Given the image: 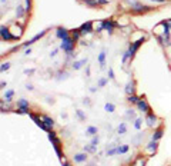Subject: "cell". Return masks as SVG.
Here are the masks:
<instances>
[{"instance_id":"14","label":"cell","mask_w":171,"mask_h":166,"mask_svg":"<svg viewBox=\"0 0 171 166\" xmlns=\"http://www.w3.org/2000/svg\"><path fill=\"white\" fill-rule=\"evenodd\" d=\"M157 149H158V140H153V139L146 146V150L148 152V156H153L154 153L157 152Z\"/></svg>"},{"instance_id":"31","label":"cell","mask_w":171,"mask_h":166,"mask_svg":"<svg viewBox=\"0 0 171 166\" xmlns=\"http://www.w3.org/2000/svg\"><path fill=\"white\" fill-rule=\"evenodd\" d=\"M17 107H30V103H29L27 99H25V97H20V99L17 100Z\"/></svg>"},{"instance_id":"2","label":"cell","mask_w":171,"mask_h":166,"mask_svg":"<svg viewBox=\"0 0 171 166\" xmlns=\"http://www.w3.org/2000/svg\"><path fill=\"white\" fill-rule=\"evenodd\" d=\"M76 43L77 40L74 39L73 36H71V33H70L69 37H66L64 40H61V45H60V49L63 50L66 55H71L74 52V47H76Z\"/></svg>"},{"instance_id":"51","label":"cell","mask_w":171,"mask_h":166,"mask_svg":"<svg viewBox=\"0 0 171 166\" xmlns=\"http://www.w3.org/2000/svg\"><path fill=\"white\" fill-rule=\"evenodd\" d=\"M25 55H26V56H29V55H32V49H30V47H29V49H26Z\"/></svg>"},{"instance_id":"41","label":"cell","mask_w":171,"mask_h":166,"mask_svg":"<svg viewBox=\"0 0 171 166\" xmlns=\"http://www.w3.org/2000/svg\"><path fill=\"white\" fill-rule=\"evenodd\" d=\"M90 143H91V145H94V146H98V143H100V138H98V135H94V136H91Z\"/></svg>"},{"instance_id":"28","label":"cell","mask_w":171,"mask_h":166,"mask_svg":"<svg viewBox=\"0 0 171 166\" xmlns=\"http://www.w3.org/2000/svg\"><path fill=\"white\" fill-rule=\"evenodd\" d=\"M97 133H98L97 126L90 125V126H87V129H86V135H88V136H94V135H97Z\"/></svg>"},{"instance_id":"52","label":"cell","mask_w":171,"mask_h":166,"mask_svg":"<svg viewBox=\"0 0 171 166\" xmlns=\"http://www.w3.org/2000/svg\"><path fill=\"white\" fill-rule=\"evenodd\" d=\"M83 102H84V103H86V105H91L90 99H84V100H83Z\"/></svg>"},{"instance_id":"43","label":"cell","mask_w":171,"mask_h":166,"mask_svg":"<svg viewBox=\"0 0 171 166\" xmlns=\"http://www.w3.org/2000/svg\"><path fill=\"white\" fill-rule=\"evenodd\" d=\"M36 70H37L36 67H33V69H25V70H23V73H25L26 76H32V73H34Z\"/></svg>"},{"instance_id":"49","label":"cell","mask_w":171,"mask_h":166,"mask_svg":"<svg viewBox=\"0 0 171 166\" xmlns=\"http://www.w3.org/2000/svg\"><path fill=\"white\" fill-rule=\"evenodd\" d=\"M124 2H126V3L128 4V6H131V4H134L136 2H138V0H124Z\"/></svg>"},{"instance_id":"22","label":"cell","mask_w":171,"mask_h":166,"mask_svg":"<svg viewBox=\"0 0 171 166\" xmlns=\"http://www.w3.org/2000/svg\"><path fill=\"white\" fill-rule=\"evenodd\" d=\"M117 146H119V145H115V143L108 145V146H107V150H106V155H107V156H114V155H117Z\"/></svg>"},{"instance_id":"9","label":"cell","mask_w":171,"mask_h":166,"mask_svg":"<svg viewBox=\"0 0 171 166\" xmlns=\"http://www.w3.org/2000/svg\"><path fill=\"white\" fill-rule=\"evenodd\" d=\"M146 123H147V126L148 127H151V129H153V127H155V125H157V122H158V117L155 116V115H154L153 112H148V113H146Z\"/></svg>"},{"instance_id":"4","label":"cell","mask_w":171,"mask_h":166,"mask_svg":"<svg viewBox=\"0 0 171 166\" xmlns=\"http://www.w3.org/2000/svg\"><path fill=\"white\" fill-rule=\"evenodd\" d=\"M9 29H10V33H11V36L14 37V40H19L21 36H23V33H25L23 25H20V23H13Z\"/></svg>"},{"instance_id":"46","label":"cell","mask_w":171,"mask_h":166,"mask_svg":"<svg viewBox=\"0 0 171 166\" xmlns=\"http://www.w3.org/2000/svg\"><path fill=\"white\" fill-rule=\"evenodd\" d=\"M26 89H27V90H30V92H32V90H34V86H33L32 83H26Z\"/></svg>"},{"instance_id":"50","label":"cell","mask_w":171,"mask_h":166,"mask_svg":"<svg viewBox=\"0 0 171 166\" xmlns=\"http://www.w3.org/2000/svg\"><path fill=\"white\" fill-rule=\"evenodd\" d=\"M97 89H98V88H96V86H91V88L88 89V90H90L91 93H96V92H97Z\"/></svg>"},{"instance_id":"18","label":"cell","mask_w":171,"mask_h":166,"mask_svg":"<svg viewBox=\"0 0 171 166\" xmlns=\"http://www.w3.org/2000/svg\"><path fill=\"white\" fill-rule=\"evenodd\" d=\"M104 30V20L93 21V32L94 33H101Z\"/></svg>"},{"instance_id":"39","label":"cell","mask_w":171,"mask_h":166,"mask_svg":"<svg viewBox=\"0 0 171 166\" xmlns=\"http://www.w3.org/2000/svg\"><path fill=\"white\" fill-rule=\"evenodd\" d=\"M32 7H33V0H25V9L27 13L32 12Z\"/></svg>"},{"instance_id":"54","label":"cell","mask_w":171,"mask_h":166,"mask_svg":"<svg viewBox=\"0 0 171 166\" xmlns=\"http://www.w3.org/2000/svg\"><path fill=\"white\" fill-rule=\"evenodd\" d=\"M0 2H2V3H6V2H7V0H0Z\"/></svg>"},{"instance_id":"16","label":"cell","mask_w":171,"mask_h":166,"mask_svg":"<svg viewBox=\"0 0 171 166\" xmlns=\"http://www.w3.org/2000/svg\"><path fill=\"white\" fill-rule=\"evenodd\" d=\"M163 135H164V127L163 126H158V127H154V132L151 135V139L153 140H160L163 138Z\"/></svg>"},{"instance_id":"8","label":"cell","mask_w":171,"mask_h":166,"mask_svg":"<svg viewBox=\"0 0 171 166\" xmlns=\"http://www.w3.org/2000/svg\"><path fill=\"white\" fill-rule=\"evenodd\" d=\"M79 30H80L81 36H87V35L94 33L93 32V21H86V23H83V25L79 27Z\"/></svg>"},{"instance_id":"30","label":"cell","mask_w":171,"mask_h":166,"mask_svg":"<svg viewBox=\"0 0 171 166\" xmlns=\"http://www.w3.org/2000/svg\"><path fill=\"white\" fill-rule=\"evenodd\" d=\"M66 79H69V73H67V72H64V70H60L59 73L56 74V80H59V82L66 80Z\"/></svg>"},{"instance_id":"36","label":"cell","mask_w":171,"mask_h":166,"mask_svg":"<svg viewBox=\"0 0 171 166\" xmlns=\"http://www.w3.org/2000/svg\"><path fill=\"white\" fill-rule=\"evenodd\" d=\"M141 125H143V119L141 117H136L134 119V129L136 130H141Z\"/></svg>"},{"instance_id":"20","label":"cell","mask_w":171,"mask_h":166,"mask_svg":"<svg viewBox=\"0 0 171 166\" xmlns=\"http://www.w3.org/2000/svg\"><path fill=\"white\" fill-rule=\"evenodd\" d=\"M106 50L103 49L100 53H98V56H97V62H98V64H100V67L101 69H104V66H106Z\"/></svg>"},{"instance_id":"47","label":"cell","mask_w":171,"mask_h":166,"mask_svg":"<svg viewBox=\"0 0 171 166\" xmlns=\"http://www.w3.org/2000/svg\"><path fill=\"white\" fill-rule=\"evenodd\" d=\"M98 4L100 6H106V4H108V0H98Z\"/></svg>"},{"instance_id":"55","label":"cell","mask_w":171,"mask_h":166,"mask_svg":"<svg viewBox=\"0 0 171 166\" xmlns=\"http://www.w3.org/2000/svg\"><path fill=\"white\" fill-rule=\"evenodd\" d=\"M0 14H2V7H0Z\"/></svg>"},{"instance_id":"25","label":"cell","mask_w":171,"mask_h":166,"mask_svg":"<svg viewBox=\"0 0 171 166\" xmlns=\"http://www.w3.org/2000/svg\"><path fill=\"white\" fill-rule=\"evenodd\" d=\"M84 152H87L88 155H94L97 152V146L91 145V143H87V145H84Z\"/></svg>"},{"instance_id":"56","label":"cell","mask_w":171,"mask_h":166,"mask_svg":"<svg viewBox=\"0 0 171 166\" xmlns=\"http://www.w3.org/2000/svg\"><path fill=\"white\" fill-rule=\"evenodd\" d=\"M170 46H171V42H170Z\"/></svg>"},{"instance_id":"53","label":"cell","mask_w":171,"mask_h":166,"mask_svg":"<svg viewBox=\"0 0 171 166\" xmlns=\"http://www.w3.org/2000/svg\"><path fill=\"white\" fill-rule=\"evenodd\" d=\"M167 25L170 26V29H171V19H167Z\"/></svg>"},{"instance_id":"34","label":"cell","mask_w":171,"mask_h":166,"mask_svg":"<svg viewBox=\"0 0 171 166\" xmlns=\"http://www.w3.org/2000/svg\"><path fill=\"white\" fill-rule=\"evenodd\" d=\"M76 116L79 117V120H81V122L87 120V116H86V113H84L81 109H76Z\"/></svg>"},{"instance_id":"57","label":"cell","mask_w":171,"mask_h":166,"mask_svg":"<svg viewBox=\"0 0 171 166\" xmlns=\"http://www.w3.org/2000/svg\"><path fill=\"white\" fill-rule=\"evenodd\" d=\"M79 2H81V0H79Z\"/></svg>"},{"instance_id":"40","label":"cell","mask_w":171,"mask_h":166,"mask_svg":"<svg viewBox=\"0 0 171 166\" xmlns=\"http://www.w3.org/2000/svg\"><path fill=\"white\" fill-rule=\"evenodd\" d=\"M134 165H136V166H146L147 165V159H144V158H138V159L134 162Z\"/></svg>"},{"instance_id":"11","label":"cell","mask_w":171,"mask_h":166,"mask_svg":"<svg viewBox=\"0 0 171 166\" xmlns=\"http://www.w3.org/2000/svg\"><path fill=\"white\" fill-rule=\"evenodd\" d=\"M47 32H49V29H44V30H42V32H40V33H37V35H34V36H33L32 39L29 40V42H25V43H23V45H21V46H23V47H30V46H32V45H33V43H36L38 39H42V37H43V36H44Z\"/></svg>"},{"instance_id":"42","label":"cell","mask_w":171,"mask_h":166,"mask_svg":"<svg viewBox=\"0 0 171 166\" xmlns=\"http://www.w3.org/2000/svg\"><path fill=\"white\" fill-rule=\"evenodd\" d=\"M107 74H108V79H110V80H115V74H114V70H113V67H108Z\"/></svg>"},{"instance_id":"21","label":"cell","mask_w":171,"mask_h":166,"mask_svg":"<svg viewBox=\"0 0 171 166\" xmlns=\"http://www.w3.org/2000/svg\"><path fill=\"white\" fill-rule=\"evenodd\" d=\"M115 133L120 135V136H123V135L127 133V123H126V122L119 123V126H117V129H115Z\"/></svg>"},{"instance_id":"35","label":"cell","mask_w":171,"mask_h":166,"mask_svg":"<svg viewBox=\"0 0 171 166\" xmlns=\"http://www.w3.org/2000/svg\"><path fill=\"white\" fill-rule=\"evenodd\" d=\"M11 67V63L10 62H3V63L0 64V73H3V72H7L9 69Z\"/></svg>"},{"instance_id":"6","label":"cell","mask_w":171,"mask_h":166,"mask_svg":"<svg viewBox=\"0 0 171 166\" xmlns=\"http://www.w3.org/2000/svg\"><path fill=\"white\" fill-rule=\"evenodd\" d=\"M0 39L4 42H14V37L11 36L10 29L7 26H0Z\"/></svg>"},{"instance_id":"48","label":"cell","mask_w":171,"mask_h":166,"mask_svg":"<svg viewBox=\"0 0 171 166\" xmlns=\"http://www.w3.org/2000/svg\"><path fill=\"white\" fill-rule=\"evenodd\" d=\"M6 86H7V82H4V80L0 82V90H2V89H4Z\"/></svg>"},{"instance_id":"24","label":"cell","mask_w":171,"mask_h":166,"mask_svg":"<svg viewBox=\"0 0 171 166\" xmlns=\"http://www.w3.org/2000/svg\"><path fill=\"white\" fill-rule=\"evenodd\" d=\"M80 3H83L84 6H87V7H91V9H96V7L100 6L98 0H81Z\"/></svg>"},{"instance_id":"1","label":"cell","mask_w":171,"mask_h":166,"mask_svg":"<svg viewBox=\"0 0 171 166\" xmlns=\"http://www.w3.org/2000/svg\"><path fill=\"white\" fill-rule=\"evenodd\" d=\"M153 10H155V6H147V4H143L141 2H136L134 4L130 6V13L137 14V16L150 13V12H153Z\"/></svg>"},{"instance_id":"19","label":"cell","mask_w":171,"mask_h":166,"mask_svg":"<svg viewBox=\"0 0 171 166\" xmlns=\"http://www.w3.org/2000/svg\"><path fill=\"white\" fill-rule=\"evenodd\" d=\"M26 14H27V12H26L25 6L17 4V6H16V17H17V19H23Z\"/></svg>"},{"instance_id":"15","label":"cell","mask_w":171,"mask_h":166,"mask_svg":"<svg viewBox=\"0 0 171 166\" xmlns=\"http://www.w3.org/2000/svg\"><path fill=\"white\" fill-rule=\"evenodd\" d=\"M124 93H126L127 96L134 95V93H136V82H134L133 79L126 83V86H124Z\"/></svg>"},{"instance_id":"45","label":"cell","mask_w":171,"mask_h":166,"mask_svg":"<svg viewBox=\"0 0 171 166\" xmlns=\"http://www.w3.org/2000/svg\"><path fill=\"white\" fill-rule=\"evenodd\" d=\"M90 74H91V72H90V64H86V76L87 78H90Z\"/></svg>"},{"instance_id":"27","label":"cell","mask_w":171,"mask_h":166,"mask_svg":"<svg viewBox=\"0 0 171 166\" xmlns=\"http://www.w3.org/2000/svg\"><path fill=\"white\" fill-rule=\"evenodd\" d=\"M128 150H130L128 145H119L117 146V155H126Z\"/></svg>"},{"instance_id":"44","label":"cell","mask_w":171,"mask_h":166,"mask_svg":"<svg viewBox=\"0 0 171 166\" xmlns=\"http://www.w3.org/2000/svg\"><path fill=\"white\" fill-rule=\"evenodd\" d=\"M59 52H60V49H53L52 52H50V57H56L57 55H59Z\"/></svg>"},{"instance_id":"5","label":"cell","mask_w":171,"mask_h":166,"mask_svg":"<svg viewBox=\"0 0 171 166\" xmlns=\"http://www.w3.org/2000/svg\"><path fill=\"white\" fill-rule=\"evenodd\" d=\"M136 106H137V110H138V112H141V113H144V115H146V113H148L151 110L150 105H148V102L146 100V97H144V96H141V97H140L138 102L136 103Z\"/></svg>"},{"instance_id":"26","label":"cell","mask_w":171,"mask_h":166,"mask_svg":"<svg viewBox=\"0 0 171 166\" xmlns=\"http://www.w3.org/2000/svg\"><path fill=\"white\" fill-rule=\"evenodd\" d=\"M11 109L10 106V103L6 102V100H0V112H9V110Z\"/></svg>"},{"instance_id":"23","label":"cell","mask_w":171,"mask_h":166,"mask_svg":"<svg viewBox=\"0 0 171 166\" xmlns=\"http://www.w3.org/2000/svg\"><path fill=\"white\" fill-rule=\"evenodd\" d=\"M13 97H14V89H7L3 95V99L6 100V102L10 103L11 100H13Z\"/></svg>"},{"instance_id":"10","label":"cell","mask_w":171,"mask_h":166,"mask_svg":"<svg viewBox=\"0 0 171 166\" xmlns=\"http://www.w3.org/2000/svg\"><path fill=\"white\" fill-rule=\"evenodd\" d=\"M42 119H43V123H44V126H46V132L49 133L50 130H53V127H54V125H56L54 119L50 117L49 115H42Z\"/></svg>"},{"instance_id":"29","label":"cell","mask_w":171,"mask_h":166,"mask_svg":"<svg viewBox=\"0 0 171 166\" xmlns=\"http://www.w3.org/2000/svg\"><path fill=\"white\" fill-rule=\"evenodd\" d=\"M124 116H126L127 120H131V119H136V110L134 109H127L126 113H124Z\"/></svg>"},{"instance_id":"32","label":"cell","mask_w":171,"mask_h":166,"mask_svg":"<svg viewBox=\"0 0 171 166\" xmlns=\"http://www.w3.org/2000/svg\"><path fill=\"white\" fill-rule=\"evenodd\" d=\"M141 97V96H137L136 93L134 95H130V96H127V102L130 103V105H136L137 102H138V99Z\"/></svg>"},{"instance_id":"12","label":"cell","mask_w":171,"mask_h":166,"mask_svg":"<svg viewBox=\"0 0 171 166\" xmlns=\"http://www.w3.org/2000/svg\"><path fill=\"white\" fill-rule=\"evenodd\" d=\"M70 36V30L66 27H63V26H59V27L56 29V37L60 40H64L66 37H69Z\"/></svg>"},{"instance_id":"7","label":"cell","mask_w":171,"mask_h":166,"mask_svg":"<svg viewBox=\"0 0 171 166\" xmlns=\"http://www.w3.org/2000/svg\"><path fill=\"white\" fill-rule=\"evenodd\" d=\"M117 27H119V25H117L115 20H113V19H106L104 20V30L108 35H113L114 29H117Z\"/></svg>"},{"instance_id":"38","label":"cell","mask_w":171,"mask_h":166,"mask_svg":"<svg viewBox=\"0 0 171 166\" xmlns=\"http://www.w3.org/2000/svg\"><path fill=\"white\" fill-rule=\"evenodd\" d=\"M13 112L20 113V115H29V113H30V109H29V107H17V109H14Z\"/></svg>"},{"instance_id":"3","label":"cell","mask_w":171,"mask_h":166,"mask_svg":"<svg viewBox=\"0 0 171 166\" xmlns=\"http://www.w3.org/2000/svg\"><path fill=\"white\" fill-rule=\"evenodd\" d=\"M144 42H146V36H143V37H140V39L134 40L133 43H130V46H128V49H127V50H128V53H130V56H131V59L136 56L137 50L140 49V46H141Z\"/></svg>"},{"instance_id":"17","label":"cell","mask_w":171,"mask_h":166,"mask_svg":"<svg viewBox=\"0 0 171 166\" xmlns=\"http://www.w3.org/2000/svg\"><path fill=\"white\" fill-rule=\"evenodd\" d=\"M87 62H88L87 59L76 60V62H73V64H71V69H73V70H80L81 67H84L86 64H87Z\"/></svg>"},{"instance_id":"37","label":"cell","mask_w":171,"mask_h":166,"mask_svg":"<svg viewBox=\"0 0 171 166\" xmlns=\"http://www.w3.org/2000/svg\"><path fill=\"white\" fill-rule=\"evenodd\" d=\"M107 83H108L107 78H100L98 79V82H97V88L101 89V88H104V86H107Z\"/></svg>"},{"instance_id":"33","label":"cell","mask_w":171,"mask_h":166,"mask_svg":"<svg viewBox=\"0 0 171 166\" xmlns=\"http://www.w3.org/2000/svg\"><path fill=\"white\" fill-rule=\"evenodd\" d=\"M104 110H106L107 113H113V112H115V105H114V103H111V102L106 103V105H104Z\"/></svg>"},{"instance_id":"13","label":"cell","mask_w":171,"mask_h":166,"mask_svg":"<svg viewBox=\"0 0 171 166\" xmlns=\"http://www.w3.org/2000/svg\"><path fill=\"white\" fill-rule=\"evenodd\" d=\"M88 159V153L87 152H79L74 153L73 156V162L74 163H86Z\"/></svg>"}]
</instances>
